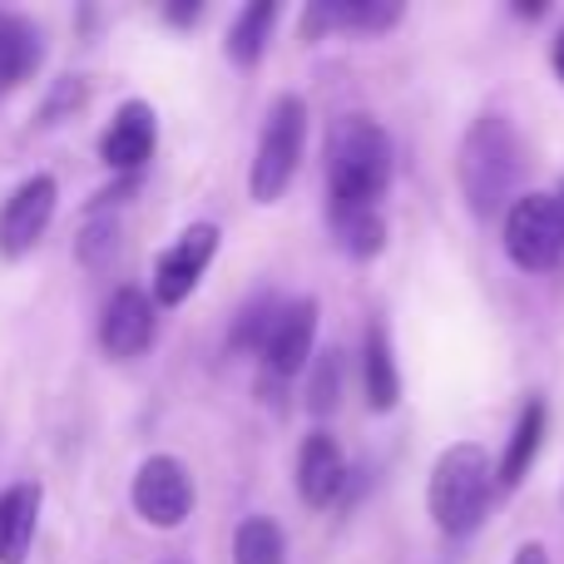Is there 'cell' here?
Masks as SVG:
<instances>
[{
  "label": "cell",
  "instance_id": "obj_1",
  "mask_svg": "<svg viewBox=\"0 0 564 564\" xmlns=\"http://www.w3.org/2000/svg\"><path fill=\"white\" fill-rule=\"evenodd\" d=\"M391 184V139L377 119L341 115L327 139V208H377Z\"/></svg>",
  "mask_w": 564,
  "mask_h": 564
},
{
  "label": "cell",
  "instance_id": "obj_2",
  "mask_svg": "<svg viewBox=\"0 0 564 564\" xmlns=\"http://www.w3.org/2000/svg\"><path fill=\"white\" fill-rule=\"evenodd\" d=\"M460 188H466L470 208L480 218H490L520 184V169H525V149L520 134L510 129V119L500 115H480L476 124L460 139Z\"/></svg>",
  "mask_w": 564,
  "mask_h": 564
},
{
  "label": "cell",
  "instance_id": "obj_3",
  "mask_svg": "<svg viewBox=\"0 0 564 564\" xmlns=\"http://www.w3.org/2000/svg\"><path fill=\"white\" fill-rule=\"evenodd\" d=\"M426 506L446 535H470L486 520L490 506V456L476 441L441 451L431 466V486H426Z\"/></svg>",
  "mask_w": 564,
  "mask_h": 564
},
{
  "label": "cell",
  "instance_id": "obj_4",
  "mask_svg": "<svg viewBox=\"0 0 564 564\" xmlns=\"http://www.w3.org/2000/svg\"><path fill=\"white\" fill-rule=\"evenodd\" d=\"M302 139H307V105L297 95H282L273 109H268L263 139H258L253 169H248V188H253L258 204H278L282 188L292 184L302 159Z\"/></svg>",
  "mask_w": 564,
  "mask_h": 564
},
{
  "label": "cell",
  "instance_id": "obj_5",
  "mask_svg": "<svg viewBox=\"0 0 564 564\" xmlns=\"http://www.w3.org/2000/svg\"><path fill=\"white\" fill-rule=\"evenodd\" d=\"M506 253L520 273H545L560 263L564 238H560V214L555 194H525L510 204L506 214Z\"/></svg>",
  "mask_w": 564,
  "mask_h": 564
},
{
  "label": "cell",
  "instance_id": "obj_6",
  "mask_svg": "<svg viewBox=\"0 0 564 564\" xmlns=\"http://www.w3.org/2000/svg\"><path fill=\"white\" fill-rule=\"evenodd\" d=\"M134 510L159 530L184 525L188 510H194V480H188L184 460H174V456L144 460L134 476Z\"/></svg>",
  "mask_w": 564,
  "mask_h": 564
},
{
  "label": "cell",
  "instance_id": "obj_7",
  "mask_svg": "<svg viewBox=\"0 0 564 564\" xmlns=\"http://www.w3.org/2000/svg\"><path fill=\"white\" fill-rule=\"evenodd\" d=\"M50 218H55V178L50 174H35L6 198L0 208V253L6 258H20L45 238Z\"/></svg>",
  "mask_w": 564,
  "mask_h": 564
},
{
  "label": "cell",
  "instance_id": "obj_8",
  "mask_svg": "<svg viewBox=\"0 0 564 564\" xmlns=\"http://www.w3.org/2000/svg\"><path fill=\"white\" fill-rule=\"evenodd\" d=\"M214 253H218V228L214 224H194L188 234H178V243L169 248L154 268V297L164 302V307L184 302L188 292L198 288L204 268L214 263Z\"/></svg>",
  "mask_w": 564,
  "mask_h": 564
},
{
  "label": "cell",
  "instance_id": "obj_9",
  "mask_svg": "<svg viewBox=\"0 0 564 564\" xmlns=\"http://www.w3.org/2000/svg\"><path fill=\"white\" fill-rule=\"evenodd\" d=\"M312 337H317V302L297 297V302H288V307H278V322L263 341V367L273 371V377L302 371L312 357Z\"/></svg>",
  "mask_w": 564,
  "mask_h": 564
},
{
  "label": "cell",
  "instance_id": "obj_10",
  "mask_svg": "<svg viewBox=\"0 0 564 564\" xmlns=\"http://www.w3.org/2000/svg\"><path fill=\"white\" fill-rule=\"evenodd\" d=\"M99 341L109 357H139L154 341V302L139 288H119L105 307V322H99Z\"/></svg>",
  "mask_w": 564,
  "mask_h": 564
},
{
  "label": "cell",
  "instance_id": "obj_11",
  "mask_svg": "<svg viewBox=\"0 0 564 564\" xmlns=\"http://www.w3.org/2000/svg\"><path fill=\"white\" fill-rule=\"evenodd\" d=\"M341 486H347V456H341V446L327 436V431H312L307 441H302L297 451V490L307 506H332V500L341 496Z\"/></svg>",
  "mask_w": 564,
  "mask_h": 564
},
{
  "label": "cell",
  "instance_id": "obj_12",
  "mask_svg": "<svg viewBox=\"0 0 564 564\" xmlns=\"http://www.w3.org/2000/svg\"><path fill=\"white\" fill-rule=\"evenodd\" d=\"M149 154H154V109L134 99V105L119 109L115 124L105 129V139H99V159H105L109 169H139Z\"/></svg>",
  "mask_w": 564,
  "mask_h": 564
},
{
  "label": "cell",
  "instance_id": "obj_13",
  "mask_svg": "<svg viewBox=\"0 0 564 564\" xmlns=\"http://www.w3.org/2000/svg\"><path fill=\"white\" fill-rule=\"evenodd\" d=\"M40 520V490L35 486H10L0 496V564H20L35 540Z\"/></svg>",
  "mask_w": 564,
  "mask_h": 564
},
{
  "label": "cell",
  "instance_id": "obj_14",
  "mask_svg": "<svg viewBox=\"0 0 564 564\" xmlns=\"http://www.w3.org/2000/svg\"><path fill=\"white\" fill-rule=\"evenodd\" d=\"M361 377H367V406L371 411H391L401 401V371L391 357L387 327H367V361H361Z\"/></svg>",
  "mask_w": 564,
  "mask_h": 564
},
{
  "label": "cell",
  "instance_id": "obj_15",
  "mask_svg": "<svg viewBox=\"0 0 564 564\" xmlns=\"http://www.w3.org/2000/svg\"><path fill=\"white\" fill-rule=\"evenodd\" d=\"M278 25V6L273 0H253V6L238 10L234 30H228V59L234 65H258L268 50V35Z\"/></svg>",
  "mask_w": 564,
  "mask_h": 564
},
{
  "label": "cell",
  "instance_id": "obj_16",
  "mask_svg": "<svg viewBox=\"0 0 564 564\" xmlns=\"http://www.w3.org/2000/svg\"><path fill=\"white\" fill-rule=\"evenodd\" d=\"M540 441H545V406L530 401V406L520 411L516 431H510L506 460H500V486H520V480H525V470L535 466V456H540Z\"/></svg>",
  "mask_w": 564,
  "mask_h": 564
},
{
  "label": "cell",
  "instance_id": "obj_17",
  "mask_svg": "<svg viewBox=\"0 0 564 564\" xmlns=\"http://www.w3.org/2000/svg\"><path fill=\"white\" fill-rule=\"evenodd\" d=\"M35 59H40V35L20 15L0 10V89L20 85L35 69Z\"/></svg>",
  "mask_w": 564,
  "mask_h": 564
},
{
  "label": "cell",
  "instance_id": "obj_18",
  "mask_svg": "<svg viewBox=\"0 0 564 564\" xmlns=\"http://www.w3.org/2000/svg\"><path fill=\"white\" fill-rule=\"evenodd\" d=\"M332 228L351 258H377L387 248V224L377 208H332Z\"/></svg>",
  "mask_w": 564,
  "mask_h": 564
},
{
  "label": "cell",
  "instance_id": "obj_19",
  "mask_svg": "<svg viewBox=\"0 0 564 564\" xmlns=\"http://www.w3.org/2000/svg\"><path fill=\"white\" fill-rule=\"evenodd\" d=\"M234 564H288V540L273 520L253 516L234 535Z\"/></svg>",
  "mask_w": 564,
  "mask_h": 564
},
{
  "label": "cell",
  "instance_id": "obj_20",
  "mask_svg": "<svg viewBox=\"0 0 564 564\" xmlns=\"http://www.w3.org/2000/svg\"><path fill=\"white\" fill-rule=\"evenodd\" d=\"M337 391H341V351L332 347L312 361V381H307V411L312 416H327V411L337 406Z\"/></svg>",
  "mask_w": 564,
  "mask_h": 564
},
{
  "label": "cell",
  "instance_id": "obj_21",
  "mask_svg": "<svg viewBox=\"0 0 564 564\" xmlns=\"http://www.w3.org/2000/svg\"><path fill=\"white\" fill-rule=\"evenodd\" d=\"M273 322H278L273 297L248 302L243 317H238V327H234V347H258V351H263V341H268V332H273Z\"/></svg>",
  "mask_w": 564,
  "mask_h": 564
},
{
  "label": "cell",
  "instance_id": "obj_22",
  "mask_svg": "<svg viewBox=\"0 0 564 564\" xmlns=\"http://www.w3.org/2000/svg\"><path fill=\"white\" fill-rule=\"evenodd\" d=\"M510 564H550V555H545V545H520Z\"/></svg>",
  "mask_w": 564,
  "mask_h": 564
},
{
  "label": "cell",
  "instance_id": "obj_23",
  "mask_svg": "<svg viewBox=\"0 0 564 564\" xmlns=\"http://www.w3.org/2000/svg\"><path fill=\"white\" fill-rule=\"evenodd\" d=\"M169 20H178V25H188V20H198V6H169Z\"/></svg>",
  "mask_w": 564,
  "mask_h": 564
},
{
  "label": "cell",
  "instance_id": "obj_24",
  "mask_svg": "<svg viewBox=\"0 0 564 564\" xmlns=\"http://www.w3.org/2000/svg\"><path fill=\"white\" fill-rule=\"evenodd\" d=\"M555 69H560V79H564V30L555 35Z\"/></svg>",
  "mask_w": 564,
  "mask_h": 564
},
{
  "label": "cell",
  "instance_id": "obj_25",
  "mask_svg": "<svg viewBox=\"0 0 564 564\" xmlns=\"http://www.w3.org/2000/svg\"><path fill=\"white\" fill-rule=\"evenodd\" d=\"M555 214H560V238H564V184H560V194H555Z\"/></svg>",
  "mask_w": 564,
  "mask_h": 564
}]
</instances>
